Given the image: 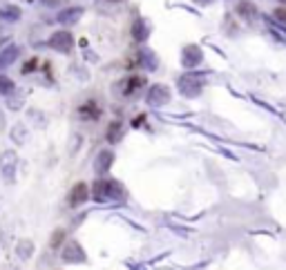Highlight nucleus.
Wrapping results in <instances>:
<instances>
[{
  "instance_id": "f257e3e1",
  "label": "nucleus",
  "mask_w": 286,
  "mask_h": 270,
  "mask_svg": "<svg viewBox=\"0 0 286 270\" xmlns=\"http://www.w3.org/2000/svg\"><path fill=\"white\" fill-rule=\"evenodd\" d=\"M92 194H94L96 201H112V199H121L125 192H123V188H121L119 181L105 179V181H96L94 183Z\"/></svg>"
},
{
  "instance_id": "f03ea898",
  "label": "nucleus",
  "mask_w": 286,
  "mask_h": 270,
  "mask_svg": "<svg viewBox=\"0 0 286 270\" xmlns=\"http://www.w3.org/2000/svg\"><path fill=\"white\" fill-rule=\"evenodd\" d=\"M181 94L186 96H199L202 94V87H204V78L197 76V74H184V76L177 81Z\"/></svg>"
},
{
  "instance_id": "7ed1b4c3",
  "label": "nucleus",
  "mask_w": 286,
  "mask_h": 270,
  "mask_svg": "<svg viewBox=\"0 0 286 270\" xmlns=\"http://www.w3.org/2000/svg\"><path fill=\"white\" fill-rule=\"evenodd\" d=\"M16 168H18V154H16V152L14 150L3 152V154H0V172H3V176L9 183H14Z\"/></svg>"
},
{
  "instance_id": "20e7f679",
  "label": "nucleus",
  "mask_w": 286,
  "mask_h": 270,
  "mask_svg": "<svg viewBox=\"0 0 286 270\" xmlns=\"http://www.w3.org/2000/svg\"><path fill=\"white\" fill-rule=\"evenodd\" d=\"M145 87V76H130L125 81H121L117 85V89L121 92V96H135Z\"/></svg>"
},
{
  "instance_id": "39448f33",
  "label": "nucleus",
  "mask_w": 286,
  "mask_h": 270,
  "mask_svg": "<svg viewBox=\"0 0 286 270\" xmlns=\"http://www.w3.org/2000/svg\"><path fill=\"white\" fill-rule=\"evenodd\" d=\"M145 101H148L152 107L166 105V103L170 101V89L166 87V85H152L150 92H148V96H145Z\"/></svg>"
},
{
  "instance_id": "423d86ee",
  "label": "nucleus",
  "mask_w": 286,
  "mask_h": 270,
  "mask_svg": "<svg viewBox=\"0 0 286 270\" xmlns=\"http://www.w3.org/2000/svg\"><path fill=\"white\" fill-rule=\"evenodd\" d=\"M63 261L65 263H83L85 261V253H83L81 243H78V241H70L68 245H65Z\"/></svg>"
},
{
  "instance_id": "0eeeda50",
  "label": "nucleus",
  "mask_w": 286,
  "mask_h": 270,
  "mask_svg": "<svg viewBox=\"0 0 286 270\" xmlns=\"http://www.w3.org/2000/svg\"><path fill=\"white\" fill-rule=\"evenodd\" d=\"M199 63H202V49H199L197 45L184 47V54H181V65L190 70V67H197Z\"/></svg>"
},
{
  "instance_id": "6e6552de",
  "label": "nucleus",
  "mask_w": 286,
  "mask_h": 270,
  "mask_svg": "<svg viewBox=\"0 0 286 270\" xmlns=\"http://www.w3.org/2000/svg\"><path fill=\"white\" fill-rule=\"evenodd\" d=\"M50 45L54 49H58V52H70L72 45H74V38H72L70 32H56L50 38Z\"/></svg>"
},
{
  "instance_id": "1a4fd4ad",
  "label": "nucleus",
  "mask_w": 286,
  "mask_h": 270,
  "mask_svg": "<svg viewBox=\"0 0 286 270\" xmlns=\"http://www.w3.org/2000/svg\"><path fill=\"white\" fill-rule=\"evenodd\" d=\"M87 194H90L87 186H85V183H76V186L70 190V194H68V204L72 208L81 206V204H85V201H87Z\"/></svg>"
},
{
  "instance_id": "9d476101",
  "label": "nucleus",
  "mask_w": 286,
  "mask_h": 270,
  "mask_svg": "<svg viewBox=\"0 0 286 270\" xmlns=\"http://www.w3.org/2000/svg\"><path fill=\"white\" fill-rule=\"evenodd\" d=\"M112 161H114V152L112 150H103L94 161V172L96 174H105V172L112 168Z\"/></svg>"
},
{
  "instance_id": "9b49d317",
  "label": "nucleus",
  "mask_w": 286,
  "mask_h": 270,
  "mask_svg": "<svg viewBox=\"0 0 286 270\" xmlns=\"http://www.w3.org/2000/svg\"><path fill=\"white\" fill-rule=\"evenodd\" d=\"M237 16L244 18V20H255L257 18V7L251 3V0H241V3H237Z\"/></svg>"
},
{
  "instance_id": "f8f14e48",
  "label": "nucleus",
  "mask_w": 286,
  "mask_h": 270,
  "mask_svg": "<svg viewBox=\"0 0 286 270\" xmlns=\"http://www.w3.org/2000/svg\"><path fill=\"white\" fill-rule=\"evenodd\" d=\"M123 134H125V127H123V123L121 121H112L107 125V143H119L121 139H123Z\"/></svg>"
},
{
  "instance_id": "ddd939ff",
  "label": "nucleus",
  "mask_w": 286,
  "mask_h": 270,
  "mask_svg": "<svg viewBox=\"0 0 286 270\" xmlns=\"http://www.w3.org/2000/svg\"><path fill=\"white\" fill-rule=\"evenodd\" d=\"M18 58V47L16 45H7L0 52V70H5V67L14 65V60Z\"/></svg>"
},
{
  "instance_id": "4468645a",
  "label": "nucleus",
  "mask_w": 286,
  "mask_h": 270,
  "mask_svg": "<svg viewBox=\"0 0 286 270\" xmlns=\"http://www.w3.org/2000/svg\"><path fill=\"white\" fill-rule=\"evenodd\" d=\"M32 253H34V243L29 241V239H20V241L16 243V255L20 257L23 261H27L29 257H32Z\"/></svg>"
},
{
  "instance_id": "2eb2a0df",
  "label": "nucleus",
  "mask_w": 286,
  "mask_h": 270,
  "mask_svg": "<svg viewBox=\"0 0 286 270\" xmlns=\"http://www.w3.org/2000/svg\"><path fill=\"white\" fill-rule=\"evenodd\" d=\"M78 114H81V119H99V116H101V107L96 105L94 101H90V103H85V105L78 109Z\"/></svg>"
},
{
  "instance_id": "dca6fc26",
  "label": "nucleus",
  "mask_w": 286,
  "mask_h": 270,
  "mask_svg": "<svg viewBox=\"0 0 286 270\" xmlns=\"http://www.w3.org/2000/svg\"><path fill=\"white\" fill-rule=\"evenodd\" d=\"M83 16V9H68V11H63V14H58V22H63V25H72V22H76L78 18Z\"/></svg>"
},
{
  "instance_id": "f3484780",
  "label": "nucleus",
  "mask_w": 286,
  "mask_h": 270,
  "mask_svg": "<svg viewBox=\"0 0 286 270\" xmlns=\"http://www.w3.org/2000/svg\"><path fill=\"white\" fill-rule=\"evenodd\" d=\"M14 89H16V85H14L11 78L0 76V96H11L14 94Z\"/></svg>"
},
{
  "instance_id": "a211bd4d",
  "label": "nucleus",
  "mask_w": 286,
  "mask_h": 270,
  "mask_svg": "<svg viewBox=\"0 0 286 270\" xmlns=\"http://www.w3.org/2000/svg\"><path fill=\"white\" fill-rule=\"evenodd\" d=\"M11 139H14V143H25V141H27L25 125H14V127H11Z\"/></svg>"
},
{
  "instance_id": "6ab92c4d",
  "label": "nucleus",
  "mask_w": 286,
  "mask_h": 270,
  "mask_svg": "<svg viewBox=\"0 0 286 270\" xmlns=\"http://www.w3.org/2000/svg\"><path fill=\"white\" fill-rule=\"evenodd\" d=\"M0 16L7 18V20H16V18H20V9H16V7H5V9H0Z\"/></svg>"
},
{
  "instance_id": "aec40b11",
  "label": "nucleus",
  "mask_w": 286,
  "mask_h": 270,
  "mask_svg": "<svg viewBox=\"0 0 286 270\" xmlns=\"http://www.w3.org/2000/svg\"><path fill=\"white\" fill-rule=\"evenodd\" d=\"M145 34H148V32H145L143 20H137V22H135V38H137V40H143Z\"/></svg>"
},
{
  "instance_id": "412c9836",
  "label": "nucleus",
  "mask_w": 286,
  "mask_h": 270,
  "mask_svg": "<svg viewBox=\"0 0 286 270\" xmlns=\"http://www.w3.org/2000/svg\"><path fill=\"white\" fill-rule=\"evenodd\" d=\"M23 103H25V96H11L7 101V105H9V109H20Z\"/></svg>"
},
{
  "instance_id": "4be33fe9",
  "label": "nucleus",
  "mask_w": 286,
  "mask_h": 270,
  "mask_svg": "<svg viewBox=\"0 0 286 270\" xmlns=\"http://www.w3.org/2000/svg\"><path fill=\"white\" fill-rule=\"evenodd\" d=\"M273 16H275L279 22H284V25H286V5H282V7H275V9H273Z\"/></svg>"
},
{
  "instance_id": "5701e85b",
  "label": "nucleus",
  "mask_w": 286,
  "mask_h": 270,
  "mask_svg": "<svg viewBox=\"0 0 286 270\" xmlns=\"http://www.w3.org/2000/svg\"><path fill=\"white\" fill-rule=\"evenodd\" d=\"M63 235H65L63 230H56V232H54L52 239H50V245H52V248H56V245H58L60 241H63Z\"/></svg>"
},
{
  "instance_id": "b1692460",
  "label": "nucleus",
  "mask_w": 286,
  "mask_h": 270,
  "mask_svg": "<svg viewBox=\"0 0 286 270\" xmlns=\"http://www.w3.org/2000/svg\"><path fill=\"white\" fill-rule=\"evenodd\" d=\"M29 121H34V123L38 121V125H40V127L45 125V119H42V116H40L38 112H36V109H32V112H29Z\"/></svg>"
},
{
  "instance_id": "393cba45",
  "label": "nucleus",
  "mask_w": 286,
  "mask_h": 270,
  "mask_svg": "<svg viewBox=\"0 0 286 270\" xmlns=\"http://www.w3.org/2000/svg\"><path fill=\"white\" fill-rule=\"evenodd\" d=\"M36 65H38V60H36V58H34V60H29V63H27L25 67H23V72H29V70H34Z\"/></svg>"
},
{
  "instance_id": "a878e982",
  "label": "nucleus",
  "mask_w": 286,
  "mask_h": 270,
  "mask_svg": "<svg viewBox=\"0 0 286 270\" xmlns=\"http://www.w3.org/2000/svg\"><path fill=\"white\" fill-rule=\"evenodd\" d=\"M194 3H199V5H210L212 0H194Z\"/></svg>"
},
{
  "instance_id": "bb28decb",
  "label": "nucleus",
  "mask_w": 286,
  "mask_h": 270,
  "mask_svg": "<svg viewBox=\"0 0 286 270\" xmlns=\"http://www.w3.org/2000/svg\"><path fill=\"white\" fill-rule=\"evenodd\" d=\"M45 3H47V5H52V3H58V0H45Z\"/></svg>"
},
{
  "instance_id": "cd10ccee",
  "label": "nucleus",
  "mask_w": 286,
  "mask_h": 270,
  "mask_svg": "<svg viewBox=\"0 0 286 270\" xmlns=\"http://www.w3.org/2000/svg\"><path fill=\"white\" fill-rule=\"evenodd\" d=\"M279 3H282V5H286V0H279Z\"/></svg>"
}]
</instances>
